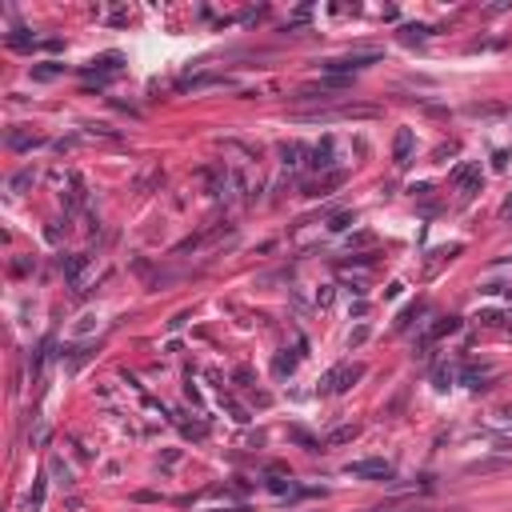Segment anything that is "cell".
I'll use <instances>...</instances> for the list:
<instances>
[{
    "label": "cell",
    "instance_id": "cell-3",
    "mask_svg": "<svg viewBox=\"0 0 512 512\" xmlns=\"http://www.w3.org/2000/svg\"><path fill=\"white\" fill-rule=\"evenodd\" d=\"M345 472L348 476H360V480H392V464L388 460H357Z\"/></svg>",
    "mask_w": 512,
    "mask_h": 512
},
{
    "label": "cell",
    "instance_id": "cell-17",
    "mask_svg": "<svg viewBox=\"0 0 512 512\" xmlns=\"http://www.w3.org/2000/svg\"><path fill=\"white\" fill-rule=\"evenodd\" d=\"M504 216H512V200H508V205H504Z\"/></svg>",
    "mask_w": 512,
    "mask_h": 512
},
{
    "label": "cell",
    "instance_id": "cell-16",
    "mask_svg": "<svg viewBox=\"0 0 512 512\" xmlns=\"http://www.w3.org/2000/svg\"><path fill=\"white\" fill-rule=\"evenodd\" d=\"M292 364H296V357H280L277 360V373H292Z\"/></svg>",
    "mask_w": 512,
    "mask_h": 512
},
{
    "label": "cell",
    "instance_id": "cell-1",
    "mask_svg": "<svg viewBox=\"0 0 512 512\" xmlns=\"http://www.w3.org/2000/svg\"><path fill=\"white\" fill-rule=\"evenodd\" d=\"M380 60V53H348V56H336V60H324L320 69L333 72V76H352V72L368 69V64H376Z\"/></svg>",
    "mask_w": 512,
    "mask_h": 512
},
{
    "label": "cell",
    "instance_id": "cell-12",
    "mask_svg": "<svg viewBox=\"0 0 512 512\" xmlns=\"http://www.w3.org/2000/svg\"><path fill=\"white\" fill-rule=\"evenodd\" d=\"M424 36H429V28H424V25H408V28H401V41H408V44H413V41H424Z\"/></svg>",
    "mask_w": 512,
    "mask_h": 512
},
{
    "label": "cell",
    "instance_id": "cell-6",
    "mask_svg": "<svg viewBox=\"0 0 512 512\" xmlns=\"http://www.w3.org/2000/svg\"><path fill=\"white\" fill-rule=\"evenodd\" d=\"M305 156H312L305 148V144H296V140H292V144H280V160H284V168H300L305 165Z\"/></svg>",
    "mask_w": 512,
    "mask_h": 512
},
{
    "label": "cell",
    "instance_id": "cell-10",
    "mask_svg": "<svg viewBox=\"0 0 512 512\" xmlns=\"http://www.w3.org/2000/svg\"><path fill=\"white\" fill-rule=\"evenodd\" d=\"M8 144H13V148H36V144H44V137H28V132H13V137H8Z\"/></svg>",
    "mask_w": 512,
    "mask_h": 512
},
{
    "label": "cell",
    "instance_id": "cell-9",
    "mask_svg": "<svg viewBox=\"0 0 512 512\" xmlns=\"http://www.w3.org/2000/svg\"><path fill=\"white\" fill-rule=\"evenodd\" d=\"M28 184H32V168H25V172H16V177L8 180V193H13V196H20V193L28 188Z\"/></svg>",
    "mask_w": 512,
    "mask_h": 512
},
{
    "label": "cell",
    "instance_id": "cell-2",
    "mask_svg": "<svg viewBox=\"0 0 512 512\" xmlns=\"http://www.w3.org/2000/svg\"><path fill=\"white\" fill-rule=\"evenodd\" d=\"M360 376H364V364H340V368H333V373L324 376L320 388H324V392H348Z\"/></svg>",
    "mask_w": 512,
    "mask_h": 512
},
{
    "label": "cell",
    "instance_id": "cell-15",
    "mask_svg": "<svg viewBox=\"0 0 512 512\" xmlns=\"http://www.w3.org/2000/svg\"><path fill=\"white\" fill-rule=\"evenodd\" d=\"M41 500H44V485H36L32 492H28V504H32V508H41Z\"/></svg>",
    "mask_w": 512,
    "mask_h": 512
},
{
    "label": "cell",
    "instance_id": "cell-11",
    "mask_svg": "<svg viewBox=\"0 0 512 512\" xmlns=\"http://www.w3.org/2000/svg\"><path fill=\"white\" fill-rule=\"evenodd\" d=\"M84 264H88V256H69V261H64V277H69V280H76V277H81V268H84Z\"/></svg>",
    "mask_w": 512,
    "mask_h": 512
},
{
    "label": "cell",
    "instance_id": "cell-13",
    "mask_svg": "<svg viewBox=\"0 0 512 512\" xmlns=\"http://www.w3.org/2000/svg\"><path fill=\"white\" fill-rule=\"evenodd\" d=\"M357 424H348V429H336L333 432V436H328V444H348V441H352V436H357Z\"/></svg>",
    "mask_w": 512,
    "mask_h": 512
},
{
    "label": "cell",
    "instance_id": "cell-14",
    "mask_svg": "<svg viewBox=\"0 0 512 512\" xmlns=\"http://www.w3.org/2000/svg\"><path fill=\"white\" fill-rule=\"evenodd\" d=\"M452 376H457L452 368H436V385H441V388H448V385H452Z\"/></svg>",
    "mask_w": 512,
    "mask_h": 512
},
{
    "label": "cell",
    "instance_id": "cell-8",
    "mask_svg": "<svg viewBox=\"0 0 512 512\" xmlns=\"http://www.w3.org/2000/svg\"><path fill=\"white\" fill-rule=\"evenodd\" d=\"M60 72H64V64H36L32 69V81H56Z\"/></svg>",
    "mask_w": 512,
    "mask_h": 512
},
{
    "label": "cell",
    "instance_id": "cell-4",
    "mask_svg": "<svg viewBox=\"0 0 512 512\" xmlns=\"http://www.w3.org/2000/svg\"><path fill=\"white\" fill-rule=\"evenodd\" d=\"M413 148H416L413 128H396V137H392V160H396V168H404L413 160Z\"/></svg>",
    "mask_w": 512,
    "mask_h": 512
},
{
    "label": "cell",
    "instance_id": "cell-7",
    "mask_svg": "<svg viewBox=\"0 0 512 512\" xmlns=\"http://www.w3.org/2000/svg\"><path fill=\"white\" fill-rule=\"evenodd\" d=\"M333 153H336L333 140L324 137V140L317 144V148H312V160H308V165H312V168H333Z\"/></svg>",
    "mask_w": 512,
    "mask_h": 512
},
{
    "label": "cell",
    "instance_id": "cell-5",
    "mask_svg": "<svg viewBox=\"0 0 512 512\" xmlns=\"http://www.w3.org/2000/svg\"><path fill=\"white\" fill-rule=\"evenodd\" d=\"M452 180L460 184V193L464 196L480 193V165H460L457 172H452Z\"/></svg>",
    "mask_w": 512,
    "mask_h": 512
}]
</instances>
